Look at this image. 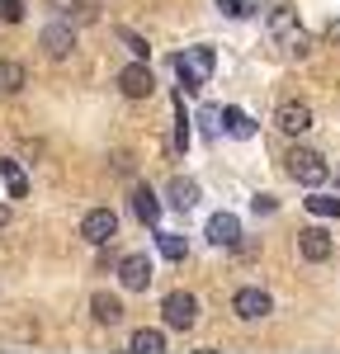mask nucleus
I'll return each instance as SVG.
<instances>
[{
    "label": "nucleus",
    "mask_w": 340,
    "mask_h": 354,
    "mask_svg": "<svg viewBox=\"0 0 340 354\" xmlns=\"http://www.w3.org/2000/svg\"><path fill=\"white\" fill-rule=\"evenodd\" d=\"M161 312H166V326L170 330H189L198 322V298L194 293H166V302H161Z\"/></svg>",
    "instance_id": "4"
},
{
    "label": "nucleus",
    "mask_w": 340,
    "mask_h": 354,
    "mask_svg": "<svg viewBox=\"0 0 340 354\" xmlns=\"http://www.w3.org/2000/svg\"><path fill=\"white\" fill-rule=\"evenodd\" d=\"M274 123H279L288 137H303V133L312 128V104H298V100H288V104H279V118H274Z\"/></svg>",
    "instance_id": "11"
},
{
    "label": "nucleus",
    "mask_w": 340,
    "mask_h": 354,
    "mask_svg": "<svg viewBox=\"0 0 340 354\" xmlns=\"http://www.w3.org/2000/svg\"><path fill=\"white\" fill-rule=\"evenodd\" d=\"M76 19H81V24H90V19H100L95 0H76Z\"/></svg>",
    "instance_id": "26"
},
{
    "label": "nucleus",
    "mask_w": 340,
    "mask_h": 354,
    "mask_svg": "<svg viewBox=\"0 0 340 354\" xmlns=\"http://www.w3.org/2000/svg\"><path fill=\"white\" fill-rule=\"evenodd\" d=\"M118 38L128 43V53H133V57H147V43H142V38L133 33V28H118Z\"/></svg>",
    "instance_id": "25"
},
{
    "label": "nucleus",
    "mask_w": 340,
    "mask_h": 354,
    "mask_svg": "<svg viewBox=\"0 0 340 354\" xmlns=\"http://www.w3.org/2000/svg\"><path fill=\"white\" fill-rule=\"evenodd\" d=\"M128 350H138V354H161V350H166V335H161L156 326H142V330H133Z\"/></svg>",
    "instance_id": "15"
},
{
    "label": "nucleus",
    "mask_w": 340,
    "mask_h": 354,
    "mask_svg": "<svg viewBox=\"0 0 340 354\" xmlns=\"http://www.w3.org/2000/svg\"><path fill=\"white\" fill-rule=\"evenodd\" d=\"M24 90V66L19 62H0V95H15Z\"/></svg>",
    "instance_id": "20"
},
{
    "label": "nucleus",
    "mask_w": 340,
    "mask_h": 354,
    "mask_svg": "<svg viewBox=\"0 0 340 354\" xmlns=\"http://www.w3.org/2000/svg\"><path fill=\"white\" fill-rule=\"evenodd\" d=\"M251 208L255 213H274L279 203H274V194H260V198H251Z\"/></svg>",
    "instance_id": "27"
},
{
    "label": "nucleus",
    "mask_w": 340,
    "mask_h": 354,
    "mask_svg": "<svg viewBox=\"0 0 340 354\" xmlns=\"http://www.w3.org/2000/svg\"><path fill=\"white\" fill-rule=\"evenodd\" d=\"M218 10L232 15V19H246V15H251V5H246V0H218Z\"/></svg>",
    "instance_id": "24"
},
{
    "label": "nucleus",
    "mask_w": 340,
    "mask_h": 354,
    "mask_svg": "<svg viewBox=\"0 0 340 354\" xmlns=\"http://www.w3.org/2000/svg\"><path fill=\"white\" fill-rule=\"evenodd\" d=\"M118 90H123L128 100H147V95L156 90V81H151V66H147V62L123 66V71H118Z\"/></svg>",
    "instance_id": "8"
},
{
    "label": "nucleus",
    "mask_w": 340,
    "mask_h": 354,
    "mask_svg": "<svg viewBox=\"0 0 340 354\" xmlns=\"http://www.w3.org/2000/svg\"><path fill=\"white\" fill-rule=\"evenodd\" d=\"M208 241L218 245V250H232V245L241 241V222L232 218V213H218V218L208 222Z\"/></svg>",
    "instance_id": "12"
},
{
    "label": "nucleus",
    "mask_w": 340,
    "mask_h": 354,
    "mask_svg": "<svg viewBox=\"0 0 340 354\" xmlns=\"http://www.w3.org/2000/svg\"><path fill=\"white\" fill-rule=\"evenodd\" d=\"M331 38H340V24H331Z\"/></svg>",
    "instance_id": "29"
},
{
    "label": "nucleus",
    "mask_w": 340,
    "mask_h": 354,
    "mask_svg": "<svg viewBox=\"0 0 340 354\" xmlns=\"http://www.w3.org/2000/svg\"><path fill=\"white\" fill-rule=\"evenodd\" d=\"M198 123H203V133H223V109H213V104H208V109L198 113Z\"/></svg>",
    "instance_id": "23"
},
{
    "label": "nucleus",
    "mask_w": 340,
    "mask_h": 354,
    "mask_svg": "<svg viewBox=\"0 0 340 354\" xmlns=\"http://www.w3.org/2000/svg\"><path fill=\"white\" fill-rule=\"evenodd\" d=\"M270 33L283 43V53H303V48H308V33H303V24L293 19L288 5H279V10L270 15Z\"/></svg>",
    "instance_id": "3"
},
{
    "label": "nucleus",
    "mask_w": 340,
    "mask_h": 354,
    "mask_svg": "<svg viewBox=\"0 0 340 354\" xmlns=\"http://www.w3.org/2000/svg\"><path fill=\"white\" fill-rule=\"evenodd\" d=\"M308 208L317 213V218H340V198H336V194H312Z\"/></svg>",
    "instance_id": "21"
},
{
    "label": "nucleus",
    "mask_w": 340,
    "mask_h": 354,
    "mask_svg": "<svg viewBox=\"0 0 340 354\" xmlns=\"http://www.w3.org/2000/svg\"><path fill=\"white\" fill-rule=\"evenodd\" d=\"M0 175H5V185H10V198H24V194H28V175L19 170V161L0 156Z\"/></svg>",
    "instance_id": "16"
},
{
    "label": "nucleus",
    "mask_w": 340,
    "mask_h": 354,
    "mask_svg": "<svg viewBox=\"0 0 340 354\" xmlns=\"http://www.w3.org/2000/svg\"><path fill=\"white\" fill-rule=\"evenodd\" d=\"M232 312H236L241 322H260V317H270V312H274V302H270L265 288H241V293L232 298Z\"/></svg>",
    "instance_id": "7"
},
{
    "label": "nucleus",
    "mask_w": 340,
    "mask_h": 354,
    "mask_svg": "<svg viewBox=\"0 0 340 354\" xmlns=\"http://www.w3.org/2000/svg\"><path fill=\"white\" fill-rule=\"evenodd\" d=\"M156 245H161V255H166V260H175V265L189 255V241H185L180 232H156Z\"/></svg>",
    "instance_id": "18"
},
{
    "label": "nucleus",
    "mask_w": 340,
    "mask_h": 354,
    "mask_svg": "<svg viewBox=\"0 0 340 354\" xmlns=\"http://www.w3.org/2000/svg\"><path fill=\"white\" fill-rule=\"evenodd\" d=\"M223 133H232V137H255L251 113H241V109H223Z\"/></svg>",
    "instance_id": "19"
},
{
    "label": "nucleus",
    "mask_w": 340,
    "mask_h": 354,
    "mask_svg": "<svg viewBox=\"0 0 340 354\" xmlns=\"http://www.w3.org/2000/svg\"><path fill=\"white\" fill-rule=\"evenodd\" d=\"M5 222H10V208H5V203H0V227H5Z\"/></svg>",
    "instance_id": "28"
},
{
    "label": "nucleus",
    "mask_w": 340,
    "mask_h": 354,
    "mask_svg": "<svg viewBox=\"0 0 340 354\" xmlns=\"http://www.w3.org/2000/svg\"><path fill=\"white\" fill-rule=\"evenodd\" d=\"M288 175L298 180V185H308V189H317L331 170H326V161L317 156V151H308V147H293L288 151Z\"/></svg>",
    "instance_id": "2"
},
{
    "label": "nucleus",
    "mask_w": 340,
    "mask_h": 354,
    "mask_svg": "<svg viewBox=\"0 0 340 354\" xmlns=\"http://www.w3.org/2000/svg\"><path fill=\"white\" fill-rule=\"evenodd\" d=\"M133 213H138L142 222H156V218H161V198L142 185V189H133Z\"/></svg>",
    "instance_id": "17"
},
{
    "label": "nucleus",
    "mask_w": 340,
    "mask_h": 354,
    "mask_svg": "<svg viewBox=\"0 0 340 354\" xmlns=\"http://www.w3.org/2000/svg\"><path fill=\"white\" fill-rule=\"evenodd\" d=\"M71 48H76L71 24H48V28H43V53L53 57V62H66V57H71Z\"/></svg>",
    "instance_id": "10"
},
{
    "label": "nucleus",
    "mask_w": 340,
    "mask_h": 354,
    "mask_svg": "<svg viewBox=\"0 0 340 354\" xmlns=\"http://www.w3.org/2000/svg\"><path fill=\"white\" fill-rule=\"evenodd\" d=\"M298 250H303V260L321 265V260H331L336 241H331V232H321V227H308V232H298Z\"/></svg>",
    "instance_id": "9"
},
{
    "label": "nucleus",
    "mask_w": 340,
    "mask_h": 354,
    "mask_svg": "<svg viewBox=\"0 0 340 354\" xmlns=\"http://www.w3.org/2000/svg\"><path fill=\"white\" fill-rule=\"evenodd\" d=\"M118 283L128 288V293H147V283H151V260L147 255H123L118 260Z\"/></svg>",
    "instance_id": "6"
},
{
    "label": "nucleus",
    "mask_w": 340,
    "mask_h": 354,
    "mask_svg": "<svg viewBox=\"0 0 340 354\" xmlns=\"http://www.w3.org/2000/svg\"><path fill=\"white\" fill-rule=\"evenodd\" d=\"M166 198H170V208H180V213H189V208L198 203V185H194V180H170Z\"/></svg>",
    "instance_id": "14"
},
{
    "label": "nucleus",
    "mask_w": 340,
    "mask_h": 354,
    "mask_svg": "<svg viewBox=\"0 0 340 354\" xmlns=\"http://www.w3.org/2000/svg\"><path fill=\"white\" fill-rule=\"evenodd\" d=\"M0 19L5 24H19L24 19V0H0Z\"/></svg>",
    "instance_id": "22"
},
{
    "label": "nucleus",
    "mask_w": 340,
    "mask_h": 354,
    "mask_svg": "<svg viewBox=\"0 0 340 354\" xmlns=\"http://www.w3.org/2000/svg\"><path fill=\"white\" fill-rule=\"evenodd\" d=\"M81 236L90 245H109L118 236V218H113V208H90L81 218Z\"/></svg>",
    "instance_id": "5"
},
{
    "label": "nucleus",
    "mask_w": 340,
    "mask_h": 354,
    "mask_svg": "<svg viewBox=\"0 0 340 354\" xmlns=\"http://www.w3.org/2000/svg\"><path fill=\"white\" fill-rule=\"evenodd\" d=\"M90 312H95L100 326H118V322H123V302L113 298V293H95V298H90Z\"/></svg>",
    "instance_id": "13"
},
{
    "label": "nucleus",
    "mask_w": 340,
    "mask_h": 354,
    "mask_svg": "<svg viewBox=\"0 0 340 354\" xmlns=\"http://www.w3.org/2000/svg\"><path fill=\"white\" fill-rule=\"evenodd\" d=\"M213 66H218V57H213V48H185V53L175 57V76H180V85H185L189 95L208 85V76H213Z\"/></svg>",
    "instance_id": "1"
}]
</instances>
